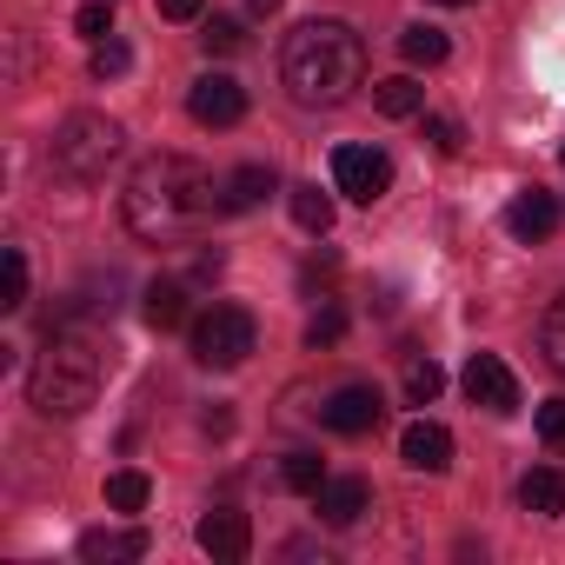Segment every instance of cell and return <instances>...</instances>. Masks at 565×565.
I'll use <instances>...</instances> for the list:
<instances>
[{
	"label": "cell",
	"instance_id": "obj_1",
	"mask_svg": "<svg viewBox=\"0 0 565 565\" xmlns=\"http://www.w3.org/2000/svg\"><path fill=\"white\" fill-rule=\"evenodd\" d=\"M213 206H220V186H213V173H206L200 160H186V153H153V160H140V167L127 173V193H120L127 233H134V239H153V246L193 233Z\"/></svg>",
	"mask_w": 565,
	"mask_h": 565
},
{
	"label": "cell",
	"instance_id": "obj_2",
	"mask_svg": "<svg viewBox=\"0 0 565 565\" xmlns=\"http://www.w3.org/2000/svg\"><path fill=\"white\" fill-rule=\"evenodd\" d=\"M279 81L294 87L300 107H340L366 81V41L347 21H300L279 54Z\"/></svg>",
	"mask_w": 565,
	"mask_h": 565
},
{
	"label": "cell",
	"instance_id": "obj_3",
	"mask_svg": "<svg viewBox=\"0 0 565 565\" xmlns=\"http://www.w3.org/2000/svg\"><path fill=\"white\" fill-rule=\"evenodd\" d=\"M100 380H107V360L87 333H47L34 373H28V399L41 419H81L100 399Z\"/></svg>",
	"mask_w": 565,
	"mask_h": 565
},
{
	"label": "cell",
	"instance_id": "obj_4",
	"mask_svg": "<svg viewBox=\"0 0 565 565\" xmlns=\"http://www.w3.org/2000/svg\"><path fill=\"white\" fill-rule=\"evenodd\" d=\"M120 147H127V134L107 114H67L47 153H54V173H67V180H107Z\"/></svg>",
	"mask_w": 565,
	"mask_h": 565
},
{
	"label": "cell",
	"instance_id": "obj_5",
	"mask_svg": "<svg viewBox=\"0 0 565 565\" xmlns=\"http://www.w3.org/2000/svg\"><path fill=\"white\" fill-rule=\"evenodd\" d=\"M253 340H259V327H253V313H246V307H213V313H200V320H193V360H200V366H213V373L239 366V360L253 353Z\"/></svg>",
	"mask_w": 565,
	"mask_h": 565
},
{
	"label": "cell",
	"instance_id": "obj_6",
	"mask_svg": "<svg viewBox=\"0 0 565 565\" xmlns=\"http://www.w3.org/2000/svg\"><path fill=\"white\" fill-rule=\"evenodd\" d=\"M333 186L360 206H373L386 186H393V160L380 147H333Z\"/></svg>",
	"mask_w": 565,
	"mask_h": 565
},
{
	"label": "cell",
	"instance_id": "obj_7",
	"mask_svg": "<svg viewBox=\"0 0 565 565\" xmlns=\"http://www.w3.org/2000/svg\"><path fill=\"white\" fill-rule=\"evenodd\" d=\"M186 114H193L200 127H239V120H246V87H239L233 74H200V81L186 87Z\"/></svg>",
	"mask_w": 565,
	"mask_h": 565
},
{
	"label": "cell",
	"instance_id": "obj_8",
	"mask_svg": "<svg viewBox=\"0 0 565 565\" xmlns=\"http://www.w3.org/2000/svg\"><path fill=\"white\" fill-rule=\"evenodd\" d=\"M320 419H327V433H340V439H366V433L386 419V399H380V386H340V393H327Z\"/></svg>",
	"mask_w": 565,
	"mask_h": 565
},
{
	"label": "cell",
	"instance_id": "obj_9",
	"mask_svg": "<svg viewBox=\"0 0 565 565\" xmlns=\"http://www.w3.org/2000/svg\"><path fill=\"white\" fill-rule=\"evenodd\" d=\"M459 386H466V399L486 406V413H512V406H519V380H512V366H505L499 353H472L466 373H459Z\"/></svg>",
	"mask_w": 565,
	"mask_h": 565
},
{
	"label": "cell",
	"instance_id": "obj_10",
	"mask_svg": "<svg viewBox=\"0 0 565 565\" xmlns=\"http://www.w3.org/2000/svg\"><path fill=\"white\" fill-rule=\"evenodd\" d=\"M193 539H200V552H213L220 565H239V558L253 552V519L233 512V505H220V512H206V519L193 525Z\"/></svg>",
	"mask_w": 565,
	"mask_h": 565
},
{
	"label": "cell",
	"instance_id": "obj_11",
	"mask_svg": "<svg viewBox=\"0 0 565 565\" xmlns=\"http://www.w3.org/2000/svg\"><path fill=\"white\" fill-rule=\"evenodd\" d=\"M399 459H406L413 472H446V466H452V433L433 426V419H413V426L399 433Z\"/></svg>",
	"mask_w": 565,
	"mask_h": 565
},
{
	"label": "cell",
	"instance_id": "obj_12",
	"mask_svg": "<svg viewBox=\"0 0 565 565\" xmlns=\"http://www.w3.org/2000/svg\"><path fill=\"white\" fill-rule=\"evenodd\" d=\"M552 226H558L552 193H519V200L505 206V233H512V239H552Z\"/></svg>",
	"mask_w": 565,
	"mask_h": 565
},
{
	"label": "cell",
	"instance_id": "obj_13",
	"mask_svg": "<svg viewBox=\"0 0 565 565\" xmlns=\"http://www.w3.org/2000/svg\"><path fill=\"white\" fill-rule=\"evenodd\" d=\"M366 505H373V486L366 479H327L320 486V519L327 525H353Z\"/></svg>",
	"mask_w": 565,
	"mask_h": 565
},
{
	"label": "cell",
	"instance_id": "obj_14",
	"mask_svg": "<svg viewBox=\"0 0 565 565\" xmlns=\"http://www.w3.org/2000/svg\"><path fill=\"white\" fill-rule=\"evenodd\" d=\"M147 545H153V539H147L140 525H127V532H87V539H81V558H87V565H120V558H147Z\"/></svg>",
	"mask_w": 565,
	"mask_h": 565
},
{
	"label": "cell",
	"instance_id": "obj_15",
	"mask_svg": "<svg viewBox=\"0 0 565 565\" xmlns=\"http://www.w3.org/2000/svg\"><path fill=\"white\" fill-rule=\"evenodd\" d=\"M519 505L539 512V519L565 512V466H532V472L519 479Z\"/></svg>",
	"mask_w": 565,
	"mask_h": 565
},
{
	"label": "cell",
	"instance_id": "obj_16",
	"mask_svg": "<svg viewBox=\"0 0 565 565\" xmlns=\"http://www.w3.org/2000/svg\"><path fill=\"white\" fill-rule=\"evenodd\" d=\"M273 186H279V180H273V167H239V173H226V180H220V213H246V206H259Z\"/></svg>",
	"mask_w": 565,
	"mask_h": 565
},
{
	"label": "cell",
	"instance_id": "obj_17",
	"mask_svg": "<svg viewBox=\"0 0 565 565\" xmlns=\"http://www.w3.org/2000/svg\"><path fill=\"white\" fill-rule=\"evenodd\" d=\"M373 107H380L386 120H413V114L426 107V87H419L413 74H393V81H373Z\"/></svg>",
	"mask_w": 565,
	"mask_h": 565
},
{
	"label": "cell",
	"instance_id": "obj_18",
	"mask_svg": "<svg viewBox=\"0 0 565 565\" xmlns=\"http://www.w3.org/2000/svg\"><path fill=\"white\" fill-rule=\"evenodd\" d=\"M147 327L153 333L186 327V287H180V279H153V287H147Z\"/></svg>",
	"mask_w": 565,
	"mask_h": 565
},
{
	"label": "cell",
	"instance_id": "obj_19",
	"mask_svg": "<svg viewBox=\"0 0 565 565\" xmlns=\"http://www.w3.org/2000/svg\"><path fill=\"white\" fill-rule=\"evenodd\" d=\"M287 206H294V220H300L307 233H333V200H327L320 186H294Z\"/></svg>",
	"mask_w": 565,
	"mask_h": 565
},
{
	"label": "cell",
	"instance_id": "obj_20",
	"mask_svg": "<svg viewBox=\"0 0 565 565\" xmlns=\"http://www.w3.org/2000/svg\"><path fill=\"white\" fill-rule=\"evenodd\" d=\"M539 353H545V366L565 380V294L545 307V320H539Z\"/></svg>",
	"mask_w": 565,
	"mask_h": 565
},
{
	"label": "cell",
	"instance_id": "obj_21",
	"mask_svg": "<svg viewBox=\"0 0 565 565\" xmlns=\"http://www.w3.org/2000/svg\"><path fill=\"white\" fill-rule=\"evenodd\" d=\"M0 307H28V253L21 246H8V253H0Z\"/></svg>",
	"mask_w": 565,
	"mask_h": 565
},
{
	"label": "cell",
	"instance_id": "obj_22",
	"mask_svg": "<svg viewBox=\"0 0 565 565\" xmlns=\"http://www.w3.org/2000/svg\"><path fill=\"white\" fill-rule=\"evenodd\" d=\"M399 54H406L413 67H439L452 47H446V34H439V28H406V34H399Z\"/></svg>",
	"mask_w": 565,
	"mask_h": 565
},
{
	"label": "cell",
	"instance_id": "obj_23",
	"mask_svg": "<svg viewBox=\"0 0 565 565\" xmlns=\"http://www.w3.org/2000/svg\"><path fill=\"white\" fill-rule=\"evenodd\" d=\"M147 492H153V486H147V472H134V466L107 479V505H114V512H140V505H147Z\"/></svg>",
	"mask_w": 565,
	"mask_h": 565
},
{
	"label": "cell",
	"instance_id": "obj_24",
	"mask_svg": "<svg viewBox=\"0 0 565 565\" xmlns=\"http://www.w3.org/2000/svg\"><path fill=\"white\" fill-rule=\"evenodd\" d=\"M287 486L307 492V499H320V486H327V459H320V452H294V459H287Z\"/></svg>",
	"mask_w": 565,
	"mask_h": 565
},
{
	"label": "cell",
	"instance_id": "obj_25",
	"mask_svg": "<svg viewBox=\"0 0 565 565\" xmlns=\"http://www.w3.org/2000/svg\"><path fill=\"white\" fill-rule=\"evenodd\" d=\"M439 386H446V373H439L433 360H413V366H406V399H413V406H433Z\"/></svg>",
	"mask_w": 565,
	"mask_h": 565
},
{
	"label": "cell",
	"instance_id": "obj_26",
	"mask_svg": "<svg viewBox=\"0 0 565 565\" xmlns=\"http://www.w3.org/2000/svg\"><path fill=\"white\" fill-rule=\"evenodd\" d=\"M200 41H206V54H239V47H246V34H239V21H226V14H213Z\"/></svg>",
	"mask_w": 565,
	"mask_h": 565
},
{
	"label": "cell",
	"instance_id": "obj_27",
	"mask_svg": "<svg viewBox=\"0 0 565 565\" xmlns=\"http://www.w3.org/2000/svg\"><path fill=\"white\" fill-rule=\"evenodd\" d=\"M532 426H539V439H545L552 452H565V399H545V406L532 413Z\"/></svg>",
	"mask_w": 565,
	"mask_h": 565
},
{
	"label": "cell",
	"instance_id": "obj_28",
	"mask_svg": "<svg viewBox=\"0 0 565 565\" xmlns=\"http://www.w3.org/2000/svg\"><path fill=\"white\" fill-rule=\"evenodd\" d=\"M74 28H81L87 41H107V34H114V14H107V0H87V8L74 14Z\"/></svg>",
	"mask_w": 565,
	"mask_h": 565
},
{
	"label": "cell",
	"instance_id": "obj_29",
	"mask_svg": "<svg viewBox=\"0 0 565 565\" xmlns=\"http://www.w3.org/2000/svg\"><path fill=\"white\" fill-rule=\"evenodd\" d=\"M426 140H433V153H459V120H446V114H426Z\"/></svg>",
	"mask_w": 565,
	"mask_h": 565
},
{
	"label": "cell",
	"instance_id": "obj_30",
	"mask_svg": "<svg viewBox=\"0 0 565 565\" xmlns=\"http://www.w3.org/2000/svg\"><path fill=\"white\" fill-rule=\"evenodd\" d=\"M347 333V313L340 307H327V313H313V327H307V347H333Z\"/></svg>",
	"mask_w": 565,
	"mask_h": 565
},
{
	"label": "cell",
	"instance_id": "obj_31",
	"mask_svg": "<svg viewBox=\"0 0 565 565\" xmlns=\"http://www.w3.org/2000/svg\"><path fill=\"white\" fill-rule=\"evenodd\" d=\"M127 61H134V54H127L120 41H94V74H100V81H107V74H127Z\"/></svg>",
	"mask_w": 565,
	"mask_h": 565
},
{
	"label": "cell",
	"instance_id": "obj_32",
	"mask_svg": "<svg viewBox=\"0 0 565 565\" xmlns=\"http://www.w3.org/2000/svg\"><path fill=\"white\" fill-rule=\"evenodd\" d=\"M160 14H167V21H200L206 0H160Z\"/></svg>",
	"mask_w": 565,
	"mask_h": 565
},
{
	"label": "cell",
	"instance_id": "obj_33",
	"mask_svg": "<svg viewBox=\"0 0 565 565\" xmlns=\"http://www.w3.org/2000/svg\"><path fill=\"white\" fill-rule=\"evenodd\" d=\"M246 8H253V14H279V0H246Z\"/></svg>",
	"mask_w": 565,
	"mask_h": 565
},
{
	"label": "cell",
	"instance_id": "obj_34",
	"mask_svg": "<svg viewBox=\"0 0 565 565\" xmlns=\"http://www.w3.org/2000/svg\"><path fill=\"white\" fill-rule=\"evenodd\" d=\"M439 8H466V0H439Z\"/></svg>",
	"mask_w": 565,
	"mask_h": 565
},
{
	"label": "cell",
	"instance_id": "obj_35",
	"mask_svg": "<svg viewBox=\"0 0 565 565\" xmlns=\"http://www.w3.org/2000/svg\"><path fill=\"white\" fill-rule=\"evenodd\" d=\"M558 167H565V147H558Z\"/></svg>",
	"mask_w": 565,
	"mask_h": 565
}]
</instances>
